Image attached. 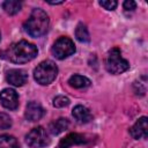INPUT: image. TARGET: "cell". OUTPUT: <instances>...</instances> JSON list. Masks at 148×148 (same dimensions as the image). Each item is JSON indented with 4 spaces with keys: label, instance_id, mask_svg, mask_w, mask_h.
Here are the masks:
<instances>
[{
    "label": "cell",
    "instance_id": "1",
    "mask_svg": "<svg viewBox=\"0 0 148 148\" xmlns=\"http://www.w3.org/2000/svg\"><path fill=\"white\" fill-rule=\"evenodd\" d=\"M37 47L35 44L29 43L28 40H20L16 43H13L3 53V58L8 59L9 61L14 64H24L37 56Z\"/></svg>",
    "mask_w": 148,
    "mask_h": 148
},
{
    "label": "cell",
    "instance_id": "2",
    "mask_svg": "<svg viewBox=\"0 0 148 148\" xmlns=\"http://www.w3.org/2000/svg\"><path fill=\"white\" fill-rule=\"evenodd\" d=\"M49 24H50V18L47 14L40 8H35L31 12L28 20L24 22L23 28L29 36L34 38H38L47 31Z\"/></svg>",
    "mask_w": 148,
    "mask_h": 148
},
{
    "label": "cell",
    "instance_id": "3",
    "mask_svg": "<svg viewBox=\"0 0 148 148\" xmlns=\"http://www.w3.org/2000/svg\"><path fill=\"white\" fill-rule=\"evenodd\" d=\"M104 65L106 71L111 74H121L130 68L128 61L121 57V52L118 47H112L106 53Z\"/></svg>",
    "mask_w": 148,
    "mask_h": 148
},
{
    "label": "cell",
    "instance_id": "4",
    "mask_svg": "<svg viewBox=\"0 0 148 148\" xmlns=\"http://www.w3.org/2000/svg\"><path fill=\"white\" fill-rule=\"evenodd\" d=\"M58 74V67L57 65L51 60L42 61L34 71V77L37 81V83L42 86L50 84Z\"/></svg>",
    "mask_w": 148,
    "mask_h": 148
},
{
    "label": "cell",
    "instance_id": "5",
    "mask_svg": "<svg viewBox=\"0 0 148 148\" xmlns=\"http://www.w3.org/2000/svg\"><path fill=\"white\" fill-rule=\"evenodd\" d=\"M51 51L57 59L62 60L65 58H68L69 56H72L75 52V45L71 38L60 37L54 42Z\"/></svg>",
    "mask_w": 148,
    "mask_h": 148
},
{
    "label": "cell",
    "instance_id": "6",
    "mask_svg": "<svg viewBox=\"0 0 148 148\" xmlns=\"http://www.w3.org/2000/svg\"><path fill=\"white\" fill-rule=\"evenodd\" d=\"M25 141L30 147L40 148L50 143V138H49L46 130L42 126H38V127L32 128L25 135Z\"/></svg>",
    "mask_w": 148,
    "mask_h": 148
},
{
    "label": "cell",
    "instance_id": "7",
    "mask_svg": "<svg viewBox=\"0 0 148 148\" xmlns=\"http://www.w3.org/2000/svg\"><path fill=\"white\" fill-rule=\"evenodd\" d=\"M0 103L8 110H15L18 106V95L14 89L6 88L0 92Z\"/></svg>",
    "mask_w": 148,
    "mask_h": 148
},
{
    "label": "cell",
    "instance_id": "8",
    "mask_svg": "<svg viewBox=\"0 0 148 148\" xmlns=\"http://www.w3.org/2000/svg\"><path fill=\"white\" fill-rule=\"evenodd\" d=\"M6 80L8 83H10L12 86L15 87H21L24 83H27L28 80V74L25 73V71L23 69H18V68H14V69H9L6 74Z\"/></svg>",
    "mask_w": 148,
    "mask_h": 148
},
{
    "label": "cell",
    "instance_id": "9",
    "mask_svg": "<svg viewBox=\"0 0 148 148\" xmlns=\"http://www.w3.org/2000/svg\"><path fill=\"white\" fill-rule=\"evenodd\" d=\"M24 116L29 121H37L44 116V109L39 103L31 101L27 104Z\"/></svg>",
    "mask_w": 148,
    "mask_h": 148
},
{
    "label": "cell",
    "instance_id": "10",
    "mask_svg": "<svg viewBox=\"0 0 148 148\" xmlns=\"http://www.w3.org/2000/svg\"><path fill=\"white\" fill-rule=\"evenodd\" d=\"M88 140L86 138V135L80 134V133H69L68 135H66L64 139L60 140L58 148H69L74 145H82L86 143Z\"/></svg>",
    "mask_w": 148,
    "mask_h": 148
},
{
    "label": "cell",
    "instance_id": "11",
    "mask_svg": "<svg viewBox=\"0 0 148 148\" xmlns=\"http://www.w3.org/2000/svg\"><path fill=\"white\" fill-rule=\"evenodd\" d=\"M147 120H148L147 117H141L131 127L130 133L134 139L139 140V139H146L147 138Z\"/></svg>",
    "mask_w": 148,
    "mask_h": 148
},
{
    "label": "cell",
    "instance_id": "12",
    "mask_svg": "<svg viewBox=\"0 0 148 148\" xmlns=\"http://www.w3.org/2000/svg\"><path fill=\"white\" fill-rule=\"evenodd\" d=\"M72 114L74 117V119L77 121V123H81V124H87L89 123L91 119H92V114L90 113V111L83 106V105H76L73 111H72Z\"/></svg>",
    "mask_w": 148,
    "mask_h": 148
},
{
    "label": "cell",
    "instance_id": "13",
    "mask_svg": "<svg viewBox=\"0 0 148 148\" xmlns=\"http://www.w3.org/2000/svg\"><path fill=\"white\" fill-rule=\"evenodd\" d=\"M68 126H69L68 119H66V118H59V119H57V120H54V121H52L50 124L49 131H50L51 134L57 135V134L64 132L65 130H67Z\"/></svg>",
    "mask_w": 148,
    "mask_h": 148
},
{
    "label": "cell",
    "instance_id": "14",
    "mask_svg": "<svg viewBox=\"0 0 148 148\" xmlns=\"http://www.w3.org/2000/svg\"><path fill=\"white\" fill-rule=\"evenodd\" d=\"M68 83L71 87L73 88H76V89H82V88H87L91 84L90 80L86 76H82V75H79V74H75V75H72L68 80Z\"/></svg>",
    "mask_w": 148,
    "mask_h": 148
},
{
    "label": "cell",
    "instance_id": "15",
    "mask_svg": "<svg viewBox=\"0 0 148 148\" xmlns=\"http://www.w3.org/2000/svg\"><path fill=\"white\" fill-rule=\"evenodd\" d=\"M2 7H3V9L7 14L15 15L16 13H18L21 10L22 3L20 1H15V0H7L2 3Z\"/></svg>",
    "mask_w": 148,
    "mask_h": 148
},
{
    "label": "cell",
    "instance_id": "16",
    "mask_svg": "<svg viewBox=\"0 0 148 148\" xmlns=\"http://www.w3.org/2000/svg\"><path fill=\"white\" fill-rule=\"evenodd\" d=\"M0 148H18L17 140L9 134L0 135Z\"/></svg>",
    "mask_w": 148,
    "mask_h": 148
},
{
    "label": "cell",
    "instance_id": "17",
    "mask_svg": "<svg viewBox=\"0 0 148 148\" xmlns=\"http://www.w3.org/2000/svg\"><path fill=\"white\" fill-rule=\"evenodd\" d=\"M75 37H76L77 40H80L82 43H87V42L90 40L88 29L83 23H79L77 24V27L75 29Z\"/></svg>",
    "mask_w": 148,
    "mask_h": 148
},
{
    "label": "cell",
    "instance_id": "18",
    "mask_svg": "<svg viewBox=\"0 0 148 148\" xmlns=\"http://www.w3.org/2000/svg\"><path fill=\"white\" fill-rule=\"evenodd\" d=\"M12 126V118L3 113V112H0V130H7Z\"/></svg>",
    "mask_w": 148,
    "mask_h": 148
},
{
    "label": "cell",
    "instance_id": "19",
    "mask_svg": "<svg viewBox=\"0 0 148 148\" xmlns=\"http://www.w3.org/2000/svg\"><path fill=\"white\" fill-rule=\"evenodd\" d=\"M69 104V99L66 96H57L53 98V106L56 108H65Z\"/></svg>",
    "mask_w": 148,
    "mask_h": 148
},
{
    "label": "cell",
    "instance_id": "20",
    "mask_svg": "<svg viewBox=\"0 0 148 148\" xmlns=\"http://www.w3.org/2000/svg\"><path fill=\"white\" fill-rule=\"evenodd\" d=\"M99 5L103 8H105L106 10H113L117 7L118 2L114 0H102V1H99Z\"/></svg>",
    "mask_w": 148,
    "mask_h": 148
},
{
    "label": "cell",
    "instance_id": "21",
    "mask_svg": "<svg viewBox=\"0 0 148 148\" xmlns=\"http://www.w3.org/2000/svg\"><path fill=\"white\" fill-rule=\"evenodd\" d=\"M123 6H124V8L126 10H134L135 7H136V3L134 1H132V0H126V1H124Z\"/></svg>",
    "mask_w": 148,
    "mask_h": 148
},
{
    "label": "cell",
    "instance_id": "22",
    "mask_svg": "<svg viewBox=\"0 0 148 148\" xmlns=\"http://www.w3.org/2000/svg\"><path fill=\"white\" fill-rule=\"evenodd\" d=\"M50 5H59V3H62V1H47Z\"/></svg>",
    "mask_w": 148,
    "mask_h": 148
},
{
    "label": "cell",
    "instance_id": "23",
    "mask_svg": "<svg viewBox=\"0 0 148 148\" xmlns=\"http://www.w3.org/2000/svg\"><path fill=\"white\" fill-rule=\"evenodd\" d=\"M0 39H1V35H0Z\"/></svg>",
    "mask_w": 148,
    "mask_h": 148
}]
</instances>
